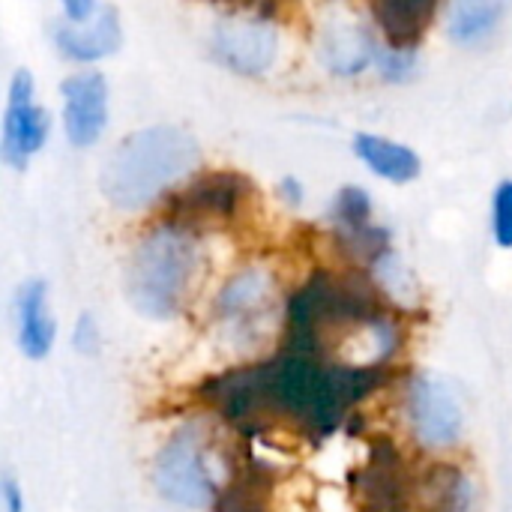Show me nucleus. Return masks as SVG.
<instances>
[{"label":"nucleus","mask_w":512,"mask_h":512,"mask_svg":"<svg viewBox=\"0 0 512 512\" xmlns=\"http://www.w3.org/2000/svg\"><path fill=\"white\" fill-rule=\"evenodd\" d=\"M198 156L195 138L180 126L138 129L111 150L102 168V192L114 207H147L189 177Z\"/></svg>","instance_id":"1"},{"label":"nucleus","mask_w":512,"mask_h":512,"mask_svg":"<svg viewBox=\"0 0 512 512\" xmlns=\"http://www.w3.org/2000/svg\"><path fill=\"white\" fill-rule=\"evenodd\" d=\"M198 270L195 228L165 219L153 225L135 246L129 264V297L153 318L180 312Z\"/></svg>","instance_id":"2"},{"label":"nucleus","mask_w":512,"mask_h":512,"mask_svg":"<svg viewBox=\"0 0 512 512\" xmlns=\"http://www.w3.org/2000/svg\"><path fill=\"white\" fill-rule=\"evenodd\" d=\"M51 135V117L36 102V81L30 69H15L9 78V96L3 111V159L9 168L24 171L27 162L45 147Z\"/></svg>","instance_id":"3"},{"label":"nucleus","mask_w":512,"mask_h":512,"mask_svg":"<svg viewBox=\"0 0 512 512\" xmlns=\"http://www.w3.org/2000/svg\"><path fill=\"white\" fill-rule=\"evenodd\" d=\"M156 486L168 501L183 507H207L213 501V471L195 435H177L168 441L156 462Z\"/></svg>","instance_id":"4"},{"label":"nucleus","mask_w":512,"mask_h":512,"mask_svg":"<svg viewBox=\"0 0 512 512\" xmlns=\"http://www.w3.org/2000/svg\"><path fill=\"white\" fill-rule=\"evenodd\" d=\"M405 417L417 444L447 450L459 444L462 408L438 378H414L405 390Z\"/></svg>","instance_id":"5"},{"label":"nucleus","mask_w":512,"mask_h":512,"mask_svg":"<svg viewBox=\"0 0 512 512\" xmlns=\"http://www.w3.org/2000/svg\"><path fill=\"white\" fill-rule=\"evenodd\" d=\"M63 135L72 147H93L108 126V81L99 69H78L60 84Z\"/></svg>","instance_id":"6"},{"label":"nucleus","mask_w":512,"mask_h":512,"mask_svg":"<svg viewBox=\"0 0 512 512\" xmlns=\"http://www.w3.org/2000/svg\"><path fill=\"white\" fill-rule=\"evenodd\" d=\"M213 54L231 72L264 75L279 54V33L267 18H231L213 30Z\"/></svg>","instance_id":"7"},{"label":"nucleus","mask_w":512,"mask_h":512,"mask_svg":"<svg viewBox=\"0 0 512 512\" xmlns=\"http://www.w3.org/2000/svg\"><path fill=\"white\" fill-rule=\"evenodd\" d=\"M318 54H321V63L333 75L351 78V75L366 72L372 63H378L381 45L375 42L369 27L360 24L354 15L336 12V15L324 18V24H321Z\"/></svg>","instance_id":"8"},{"label":"nucleus","mask_w":512,"mask_h":512,"mask_svg":"<svg viewBox=\"0 0 512 512\" xmlns=\"http://www.w3.org/2000/svg\"><path fill=\"white\" fill-rule=\"evenodd\" d=\"M270 297L273 276L264 267H243L216 294V318L234 336H252L261 327L258 318L267 315Z\"/></svg>","instance_id":"9"},{"label":"nucleus","mask_w":512,"mask_h":512,"mask_svg":"<svg viewBox=\"0 0 512 512\" xmlns=\"http://www.w3.org/2000/svg\"><path fill=\"white\" fill-rule=\"evenodd\" d=\"M54 45L57 51L72 60V63H99L105 57H111L120 45H123V27H120V12L114 6H99V12L84 21V24H72V21H60L54 30Z\"/></svg>","instance_id":"10"},{"label":"nucleus","mask_w":512,"mask_h":512,"mask_svg":"<svg viewBox=\"0 0 512 512\" xmlns=\"http://www.w3.org/2000/svg\"><path fill=\"white\" fill-rule=\"evenodd\" d=\"M246 189L249 183L240 174H231V171L201 174L177 195V213L171 219L189 228L198 219H231L237 207L243 204Z\"/></svg>","instance_id":"11"},{"label":"nucleus","mask_w":512,"mask_h":512,"mask_svg":"<svg viewBox=\"0 0 512 512\" xmlns=\"http://www.w3.org/2000/svg\"><path fill=\"white\" fill-rule=\"evenodd\" d=\"M18 318V348L30 360H45L54 348L57 324L48 309V285L42 279H27L15 300Z\"/></svg>","instance_id":"12"},{"label":"nucleus","mask_w":512,"mask_h":512,"mask_svg":"<svg viewBox=\"0 0 512 512\" xmlns=\"http://www.w3.org/2000/svg\"><path fill=\"white\" fill-rule=\"evenodd\" d=\"M351 147H354V156L375 177H381L387 183L405 186V183L417 180L420 171H423V159L417 156V150L408 147V144H399L393 138H384V135H375V132H357Z\"/></svg>","instance_id":"13"},{"label":"nucleus","mask_w":512,"mask_h":512,"mask_svg":"<svg viewBox=\"0 0 512 512\" xmlns=\"http://www.w3.org/2000/svg\"><path fill=\"white\" fill-rule=\"evenodd\" d=\"M510 0H447V33L456 45L477 48L495 36Z\"/></svg>","instance_id":"14"},{"label":"nucleus","mask_w":512,"mask_h":512,"mask_svg":"<svg viewBox=\"0 0 512 512\" xmlns=\"http://www.w3.org/2000/svg\"><path fill=\"white\" fill-rule=\"evenodd\" d=\"M333 225L339 234H354L372 225V198L360 186H342L333 201Z\"/></svg>","instance_id":"15"},{"label":"nucleus","mask_w":512,"mask_h":512,"mask_svg":"<svg viewBox=\"0 0 512 512\" xmlns=\"http://www.w3.org/2000/svg\"><path fill=\"white\" fill-rule=\"evenodd\" d=\"M492 234L501 249H512V180H501L492 198Z\"/></svg>","instance_id":"16"},{"label":"nucleus","mask_w":512,"mask_h":512,"mask_svg":"<svg viewBox=\"0 0 512 512\" xmlns=\"http://www.w3.org/2000/svg\"><path fill=\"white\" fill-rule=\"evenodd\" d=\"M375 66H378L384 81H408L414 75V69H417V54H414V48L384 45Z\"/></svg>","instance_id":"17"},{"label":"nucleus","mask_w":512,"mask_h":512,"mask_svg":"<svg viewBox=\"0 0 512 512\" xmlns=\"http://www.w3.org/2000/svg\"><path fill=\"white\" fill-rule=\"evenodd\" d=\"M57 3L63 9V21H72V24H84L99 12L96 0H57Z\"/></svg>","instance_id":"18"},{"label":"nucleus","mask_w":512,"mask_h":512,"mask_svg":"<svg viewBox=\"0 0 512 512\" xmlns=\"http://www.w3.org/2000/svg\"><path fill=\"white\" fill-rule=\"evenodd\" d=\"M75 342L84 354H93L96 345H99V333H96V324L90 321V315H81L78 321V330H75Z\"/></svg>","instance_id":"19"},{"label":"nucleus","mask_w":512,"mask_h":512,"mask_svg":"<svg viewBox=\"0 0 512 512\" xmlns=\"http://www.w3.org/2000/svg\"><path fill=\"white\" fill-rule=\"evenodd\" d=\"M279 195H282V201H285V204L300 207V204H303V186H300V180L285 177V180L279 183Z\"/></svg>","instance_id":"20"},{"label":"nucleus","mask_w":512,"mask_h":512,"mask_svg":"<svg viewBox=\"0 0 512 512\" xmlns=\"http://www.w3.org/2000/svg\"><path fill=\"white\" fill-rule=\"evenodd\" d=\"M387 3H399V6H414V9H435V0H378V6H387Z\"/></svg>","instance_id":"21"}]
</instances>
